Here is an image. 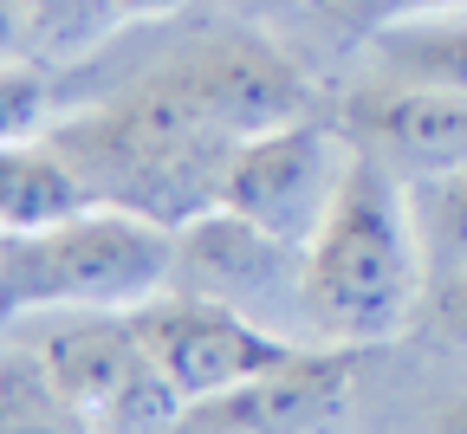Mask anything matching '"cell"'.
I'll use <instances>...</instances> for the list:
<instances>
[{
    "instance_id": "cell-1",
    "label": "cell",
    "mask_w": 467,
    "mask_h": 434,
    "mask_svg": "<svg viewBox=\"0 0 467 434\" xmlns=\"http://www.w3.org/2000/svg\"><path fill=\"white\" fill-rule=\"evenodd\" d=\"M409 181L350 143V169L306 246V325L318 344L370 350L402 337L429 305V246Z\"/></svg>"
},
{
    "instance_id": "cell-2",
    "label": "cell",
    "mask_w": 467,
    "mask_h": 434,
    "mask_svg": "<svg viewBox=\"0 0 467 434\" xmlns=\"http://www.w3.org/2000/svg\"><path fill=\"white\" fill-rule=\"evenodd\" d=\"M58 156H66L98 208H124L156 227H189L195 214L221 208V181L241 143H221L195 123L169 117L143 91H110L72 117H58L52 130Z\"/></svg>"
},
{
    "instance_id": "cell-3",
    "label": "cell",
    "mask_w": 467,
    "mask_h": 434,
    "mask_svg": "<svg viewBox=\"0 0 467 434\" xmlns=\"http://www.w3.org/2000/svg\"><path fill=\"white\" fill-rule=\"evenodd\" d=\"M175 273V233L124 214L85 208L39 233H0V331L46 312H137Z\"/></svg>"
},
{
    "instance_id": "cell-4",
    "label": "cell",
    "mask_w": 467,
    "mask_h": 434,
    "mask_svg": "<svg viewBox=\"0 0 467 434\" xmlns=\"http://www.w3.org/2000/svg\"><path fill=\"white\" fill-rule=\"evenodd\" d=\"M130 91H143L150 104H162L169 117L195 123V130H208L221 143H247L260 130H279V123L318 110L312 72L254 26L189 33L150 72H137Z\"/></svg>"
},
{
    "instance_id": "cell-5",
    "label": "cell",
    "mask_w": 467,
    "mask_h": 434,
    "mask_svg": "<svg viewBox=\"0 0 467 434\" xmlns=\"http://www.w3.org/2000/svg\"><path fill=\"white\" fill-rule=\"evenodd\" d=\"M14 337L46 356L98 434H175L182 421V396L150 363L130 312H46L14 325Z\"/></svg>"
},
{
    "instance_id": "cell-6",
    "label": "cell",
    "mask_w": 467,
    "mask_h": 434,
    "mask_svg": "<svg viewBox=\"0 0 467 434\" xmlns=\"http://www.w3.org/2000/svg\"><path fill=\"white\" fill-rule=\"evenodd\" d=\"M130 325H137L150 363L162 369V383L182 396V408L214 402V396L241 389L306 350L299 337L234 312L221 298H195V292H156L150 305L130 312Z\"/></svg>"
},
{
    "instance_id": "cell-7",
    "label": "cell",
    "mask_w": 467,
    "mask_h": 434,
    "mask_svg": "<svg viewBox=\"0 0 467 434\" xmlns=\"http://www.w3.org/2000/svg\"><path fill=\"white\" fill-rule=\"evenodd\" d=\"M350 169V137L325 110L292 117L279 130H260L234 150L227 181H221V208H234L241 221L266 227L285 246H312L318 221L331 214V195Z\"/></svg>"
},
{
    "instance_id": "cell-8",
    "label": "cell",
    "mask_w": 467,
    "mask_h": 434,
    "mask_svg": "<svg viewBox=\"0 0 467 434\" xmlns=\"http://www.w3.org/2000/svg\"><path fill=\"white\" fill-rule=\"evenodd\" d=\"M169 292L221 298V305H234V312H247L260 325H273V312H299L306 318V253L273 240L266 227L241 221L234 208H208L189 227H175Z\"/></svg>"
},
{
    "instance_id": "cell-9",
    "label": "cell",
    "mask_w": 467,
    "mask_h": 434,
    "mask_svg": "<svg viewBox=\"0 0 467 434\" xmlns=\"http://www.w3.org/2000/svg\"><path fill=\"white\" fill-rule=\"evenodd\" d=\"M358 356L364 350H350V344L299 350L292 363L266 369V377L182 408L175 434H344Z\"/></svg>"
},
{
    "instance_id": "cell-10",
    "label": "cell",
    "mask_w": 467,
    "mask_h": 434,
    "mask_svg": "<svg viewBox=\"0 0 467 434\" xmlns=\"http://www.w3.org/2000/svg\"><path fill=\"white\" fill-rule=\"evenodd\" d=\"M344 137L370 150L383 169H396L402 181H435L467 162V91L402 85L377 72L344 104Z\"/></svg>"
},
{
    "instance_id": "cell-11",
    "label": "cell",
    "mask_w": 467,
    "mask_h": 434,
    "mask_svg": "<svg viewBox=\"0 0 467 434\" xmlns=\"http://www.w3.org/2000/svg\"><path fill=\"white\" fill-rule=\"evenodd\" d=\"M98 208L85 175L58 156L52 137H20L0 143V233H39Z\"/></svg>"
},
{
    "instance_id": "cell-12",
    "label": "cell",
    "mask_w": 467,
    "mask_h": 434,
    "mask_svg": "<svg viewBox=\"0 0 467 434\" xmlns=\"http://www.w3.org/2000/svg\"><path fill=\"white\" fill-rule=\"evenodd\" d=\"M370 66L383 78H402V85L467 91V7L377 26L370 33Z\"/></svg>"
},
{
    "instance_id": "cell-13",
    "label": "cell",
    "mask_w": 467,
    "mask_h": 434,
    "mask_svg": "<svg viewBox=\"0 0 467 434\" xmlns=\"http://www.w3.org/2000/svg\"><path fill=\"white\" fill-rule=\"evenodd\" d=\"M0 434H98L91 415L58 389L46 356L7 331V356H0Z\"/></svg>"
},
{
    "instance_id": "cell-14",
    "label": "cell",
    "mask_w": 467,
    "mask_h": 434,
    "mask_svg": "<svg viewBox=\"0 0 467 434\" xmlns=\"http://www.w3.org/2000/svg\"><path fill=\"white\" fill-rule=\"evenodd\" d=\"M20 20H26V58L39 66H72L91 46H104L117 20V0H20Z\"/></svg>"
},
{
    "instance_id": "cell-15",
    "label": "cell",
    "mask_w": 467,
    "mask_h": 434,
    "mask_svg": "<svg viewBox=\"0 0 467 434\" xmlns=\"http://www.w3.org/2000/svg\"><path fill=\"white\" fill-rule=\"evenodd\" d=\"M409 195H416V227L429 246V279L467 266V162L435 181H409Z\"/></svg>"
},
{
    "instance_id": "cell-16",
    "label": "cell",
    "mask_w": 467,
    "mask_h": 434,
    "mask_svg": "<svg viewBox=\"0 0 467 434\" xmlns=\"http://www.w3.org/2000/svg\"><path fill=\"white\" fill-rule=\"evenodd\" d=\"M52 66L39 58H0V143L52 130Z\"/></svg>"
},
{
    "instance_id": "cell-17",
    "label": "cell",
    "mask_w": 467,
    "mask_h": 434,
    "mask_svg": "<svg viewBox=\"0 0 467 434\" xmlns=\"http://www.w3.org/2000/svg\"><path fill=\"white\" fill-rule=\"evenodd\" d=\"M422 325H429V337H435L441 350L467 356V266H454V273L429 279V305H422Z\"/></svg>"
},
{
    "instance_id": "cell-18",
    "label": "cell",
    "mask_w": 467,
    "mask_h": 434,
    "mask_svg": "<svg viewBox=\"0 0 467 434\" xmlns=\"http://www.w3.org/2000/svg\"><path fill=\"white\" fill-rule=\"evenodd\" d=\"M331 7H337V20H350V26L377 33V26H389V20H416V14H454V7H467V0H331Z\"/></svg>"
},
{
    "instance_id": "cell-19",
    "label": "cell",
    "mask_w": 467,
    "mask_h": 434,
    "mask_svg": "<svg viewBox=\"0 0 467 434\" xmlns=\"http://www.w3.org/2000/svg\"><path fill=\"white\" fill-rule=\"evenodd\" d=\"M0 58H26V20H20V0H0Z\"/></svg>"
},
{
    "instance_id": "cell-20",
    "label": "cell",
    "mask_w": 467,
    "mask_h": 434,
    "mask_svg": "<svg viewBox=\"0 0 467 434\" xmlns=\"http://www.w3.org/2000/svg\"><path fill=\"white\" fill-rule=\"evenodd\" d=\"M182 7H189V0H117V20H169Z\"/></svg>"
},
{
    "instance_id": "cell-21",
    "label": "cell",
    "mask_w": 467,
    "mask_h": 434,
    "mask_svg": "<svg viewBox=\"0 0 467 434\" xmlns=\"http://www.w3.org/2000/svg\"><path fill=\"white\" fill-rule=\"evenodd\" d=\"M435 434H467V396H448L435 408Z\"/></svg>"
},
{
    "instance_id": "cell-22",
    "label": "cell",
    "mask_w": 467,
    "mask_h": 434,
    "mask_svg": "<svg viewBox=\"0 0 467 434\" xmlns=\"http://www.w3.org/2000/svg\"><path fill=\"white\" fill-rule=\"evenodd\" d=\"M0 356H7V331H0Z\"/></svg>"
}]
</instances>
